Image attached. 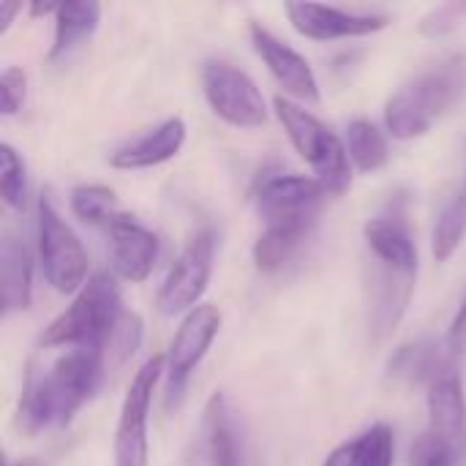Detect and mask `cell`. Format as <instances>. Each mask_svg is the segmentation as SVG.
I'll list each match as a JSON object with an SVG mask.
<instances>
[{"instance_id": "cell-1", "label": "cell", "mask_w": 466, "mask_h": 466, "mask_svg": "<svg viewBox=\"0 0 466 466\" xmlns=\"http://www.w3.org/2000/svg\"><path fill=\"white\" fill-rule=\"evenodd\" d=\"M106 358L93 350H66L46 366H30L16 407V423L35 437L63 429L96 396L104 380Z\"/></svg>"}, {"instance_id": "cell-2", "label": "cell", "mask_w": 466, "mask_h": 466, "mask_svg": "<svg viewBox=\"0 0 466 466\" xmlns=\"http://www.w3.org/2000/svg\"><path fill=\"white\" fill-rule=\"evenodd\" d=\"M466 60L451 57L401 85L385 104V128L393 139H418L464 96Z\"/></svg>"}, {"instance_id": "cell-3", "label": "cell", "mask_w": 466, "mask_h": 466, "mask_svg": "<svg viewBox=\"0 0 466 466\" xmlns=\"http://www.w3.org/2000/svg\"><path fill=\"white\" fill-rule=\"evenodd\" d=\"M120 289L109 273H93L87 284L76 292L74 303L49 322L41 336L44 350H93L104 352L123 319Z\"/></svg>"}, {"instance_id": "cell-4", "label": "cell", "mask_w": 466, "mask_h": 466, "mask_svg": "<svg viewBox=\"0 0 466 466\" xmlns=\"http://www.w3.org/2000/svg\"><path fill=\"white\" fill-rule=\"evenodd\" d=\"M273 106L292 147L314 169V177L328 188V194H344L352 186V161L336 131H330L314 112L287 96H276Z\"/></svg>"}, {"instance_id": "cell-5", "label": "cell", "mask_w": 466, "mask_h": 466, "mask_svg": "<svg viewBox=\"0 0 466 466\" xmlns=\"http://www.w3.org/2000/svg\"><path fill=\"white\" fill-rule=\"evenodd\" d=\"M38 262L49 287L60 295L79 292L87 284V251L76 232L57 213L52 194H41L38 199Z\"/></svg>"}, {"instance_id": "cell-6", "label": "cell", "mask_w": 466, "mask_h": 466, "mask_svg": "<svg viewBox=\"0 0 466 466\" xmlns=\"http://www.w3.org/2000/svg\"><path fill=\"white\" fill-rule=\"evenodd\" d=\"M194 466H254L251 442L240 412L224 390H216L199 420L194 440Z\"/></svg>"}, {"instance_id": "cell-7", "label": "cell", "mask_w": 466, "mask_h": 466, "mask_svg": "<svg viewBox=\"0 0 466 466\" xmlns=\"http://www.w3.org/2000/svg\"><path fill=\"white\" fill-rule=\"evenodd\" d=\"M167 374V355H153L142 363V369L134 374L123 407L120 420L115 431V448H112V466H147V415L153 404V393L158 380Z\"/></svg>"}, {"instance_id": "cell-8", "label": "cell", "mask_w": 466, "mask_h": 466, "mask_svg": "<svg viewBox=\"0 0 466 466\" xmlns=\"http://www.w3.org/2000/svg\"><path fill=\"white\" fill-rule=\"evenodd\" d=\"M202 90L218 120L235 128H262L268 123V106L257 82L224 60H208L202 66Z\"/></svg>"}, {"instance_id": "cell-9", "label": "cell", "mask_w": 466, "mask_h": 466, "mask_svg": "<svg viewBox=\"0 0 466 466\" xmlns=\"http://www.w3.org/2000/svg\"><path fill=\"white\" fill-rule=\"evenodd\" d=\"M221 311L218 306L210 303H199L194 311H188L177 328V333L172 336L169 352H167V410H177L191 374L197 371V366L205 360L208 350L213 347L218 330H221Z\"/></svg>"}, {"instance_id": "cell-10", "label": "cell", "mask_w": 466, "mask_h": 466, "mask_svg": "<svg viewBox=\"0 0 466 466\" xmlns=\"http://www.w3.org/2000/svg\"><path fill=\"white\" fill-rule=\"evenodd\" d=\"M213 254H216L213 229L194 232L191 240L186 243V248L180 251V257L175 259V265L169 268L161 289H158L156 306L161 314H167V317L188 314L199 306V300L210 284Z\"/></svg>"}, {"instance_id": "cell-11", "label": "cell", "mask_w": 466, "mask_h": 466, "mask_svg": "<svg viewBox=\"0 0 466 466\" xmlns=\"http://www.w3.org/2000/svg\"><path fill=\"white\" fill-rule=\"evenodd\" d=\"M284 11L292 27L311 41L360 38V35L385 30L390 22L385 14H363V11H347V8L319 5V3H287Z\"/></svg>"}, {"instance_id": "cell-12", "label": "cell", "mask_w": 466, "mask_h": 466, "mask_svg": "<svg viewBox=\"0 0 466 466\" xmlns=\"http://www.w3.org/2000/svg\"><path fill=\"white\" fill-rule=\"evenodd\" d=\"M251 44L262 63L268 66L270 76L281 85L287 98L303 101V104H319V82L311 68V63L287 41L273 35L259 22H251Z\"/></svg>"}, {"instance_id": "cell-13", "label": "cell", "mask_w": 466, "mask_h": 466, "mask_svg": "<svg viewBox=\"0 0 466 466\" xmlns=\"http://www.w3.org/2000/svg\"><path fill=\"white\" fill-rule=\"evenodd\" d=\"M328 197V188L317 177L306 175H270L265 177L254 191L257 213L265 218V224L284 221V218H300V216H317V208Z\"/></svg>"}, {"instance_id": "cell-14", "label": "cell", "mask_w": 466, "mask_h": 466, "mask_svg": "<svg viewBox=\"0 0 466 466\" xmlns=\"http://www.w3.org/2000/svg\"><path fill=\"white\" fill-rule=\"evenodd\" d=\"M109 262L112 270L131 284H142L158 259V238L134 216L120 213L109 227Z\"/></svg>"}, {"instance_id": "cell-15", "label": "cell", "mask_w": 466, "mask_h": 466, "mask_svg": "<svg viewBox=\"0 0 466 466\" xmlns=\"http://www.w3.org/2000/svg\"><path fill=\"white\" fill-rule=\"evenodd\" d=\"M429 431L440 437L466 466V399L461 380L448 369L429 388Z\"/></svg>"}, {"instance_id": "cell-16", "label": "cell", "mask_w": 466, "mask_h": 466, "mask_svg": "<svg viewBox=\"0 0 466 466\" xmlns=\"http://www.w3.org/2000/svg\"><path fill=\"white\" fill-rule=\"evenodd\" d=\"M363 238L374 262L418 273V246L401 208L390 205L388 213L369 218L363 227Z\"/></svg>"}, {"instance_id": "cell-17", "label": "cell", "mask_w": 466, "mask_h": 466, "mask_svg": "<svg viewBox=\"0 0 466 466\" xmlns=\"http://www.w3.org/2000/svg\"><path fill=\"white\" fill-rule=\"evenodd\" d=\"M186 134H188V128H186L183 117H167L156 128L120 145L117 150H112L109 164L115 169H150V167L167 164L183 150Z\"/></svg>"}, {"instance_id": "cell-18", "label": "cell", "mask_w": 466, "mask_h": 466, "mask_svg": "<svg viewBox=\"0 0 466 466\" xmlns=\"http://www.w3.org/2000/svg\"><path fill=\"white\" fill-rule=\"evenodd\" d=\"M0 300L5 317L27 311L33 300V257L14 235L0 243Z\"/></svg>"}, {"instance_id": "cell-19", "label": "cell", "mask_w": 466, "mask_h": 466, "mask_svg": "<svg viewBox=\"0 0 466 466\" xmlns=\"http://www.w3.org/2000/svg\"><path fill=\"white\" fill-rule=\"evenodd\" d=\"M445 371H448L445 350L431 339H420L399 347L388 363V380L404 388H418V385L431 388Z\"/></svg>"}, {"instance_id": "cell-20", "label": "cell", "mask_w": 466, "mask_h": 466, "mask_svg": "<svg viewBox=\"0 0 466 466\" xmlns=\"http://www.w3.org/2000/svg\"><path fill=\"white\" fill-rule=\"evenodd\" d=\"M314 221H317V216H300V218H284V221L268 224L265 232L254 243V251H251L254 265L262 273L281 270L295 257V251L303 246V240L309 238Z\"/></svg>"}, {"instance_id": "cell-21", "label": "cell", "mask_w": 466, "mask_h": 466, "mask_svg": "<svg viewBox=\"0 0 466 466\" xmlns=\"http://www.w3.org/2000/svg\"><path fill=\"white\" fill-rule=\"evenodd\" d=\"M101 22V5L96 0H74L60 3L55 14V41L49 49V60H57L74 52L82 41H87Z\"/></svg>"}, {"instance_id": "cell-22", "label": "cell", "mask_w": 466, "mask_h": 466, "mask_svg": "<svg viewBox=\"0 0 466 466\" xmlns=\"http://www.w3.org/2000/svg\"><path fill=\"white\" fill-rule=\"evenodd\" d=\"M347 153H350V161L366 175L380 172L390 161L388 137L380 131V126H374L366 117H358V120L350 123V128H347Z\"/></svg>"}, {"instance_id": "cell-23", "label": "cell", "mask_w": 466, "mask_h": 466, "mask_svg": "<svg viewBox=\"0 0 466 466\" xmlns=\"http://www.w3.org/2000/svg\"><path fill=\"white\" fill-rule=\"evenodd\" d=\"M466 238V186L461 191H456L448 202H445V208H442V213H440V218H437V227H434V235H431V254H434V259L437 262H448L456 251H459V246L464 243Z\"/></svg>"}, {"instance_id": "cell-24", "label": "cell", "mask_w": 466, "mask_h": 466, "mask_svg": "<svg viewBox=\"0 0 466 466\" xmlns=\"http://www.w3.org/2000/svg\"><path fill=\"white\" fill-rule=\"evenodd\" d=\"M68 205H71V213L90 227H109L120 216L115 191L106 186H96V183L76 186L68 194Z\"/></svg>"}, {"instance_id": "cell-25", "label": "cell", "mask_w": 466, "mask_h": 466, "mask_svg": "<svg viewBox=\"0 0 466 466\" xmlns=\"http://www.w3.org/2000/svg\"><path fill=\"white\" fill-rule=\"evenodd\" d=\"M0 197L11 210H22L27 202V167L8 142L0 145Z\"/></svg>"}, {"instance_id": "cell-26", "label": "cell", "mask_w": 466, "mask_h": 466, "mask_svg": "<svg viewBox=\"0 0 466 466\" xmlns=\"http://www.w3.org/2000/svg\"><path fill=\"white\" fill-rule=\"evenodd\" d=\"M355 448H358V466H393V456H396L393 429L377 423L363 437L355 440Z\"/></svg>"}, {"instance_id": "cell-27", "label": "cell", "mask_w": 466, "mask_h": 466, "mask_svg": "<svg viewBox=\"0 0 466 466\" xmlns=\"http://www.w3.org/2000/svg\"><path fill=\"white\" fill-rule=\"evenodd\" d=\"M410 466H461L456 453L440 440L434 437L429 429L412 442L410 448Z\"/></svg>"}, {"instance_id": "cell-28", "label": "cell", "mask_w": 466, "mask_h": 466, "mask_svg": "<svg viewBox=\"0 0 466 466\" xmlns=\"http://www.w3.org/2000/svg\"><path fill=\"white\" fill-rule=\"evenodd\" d=\"M139 341H142V319L137 314H123L109 347H106V355L104 358H112L115 363H123L128 360L137 350H139Z\"/></svg>"}, {"instance_id": "cell-29", "label": "cell", "mask_w": 466, "mask_h": 466, "mask_svg": "<svg viewBox=\"0 0 466 466\" xmlns=\"http://www.w3.org/2000/svg\"><path fill=\"white\" fill-rule=\"evenodd\" d=\"M466 19V3H445V5H437L431 14L423 16L420 22V33L429 35V38H442V35H451L453 30H459Z\"/></svg>"}, {"instance_id": "cell-30", "label": "cell", "mask_w": 466, "mask_h": 466, "mask_svg": "<svg viewBox=\"0 0 466 466\" xmlns=\"http://www.w3.org/2000/svg\"><path fill=\"white\" fill-rule=\"evenodd\" d=\"M25 93H27V76L22 68L16 66H8L3 74H0V112L5 117L16 115L25 104Z\"/></svg>"}, {"instance_id": "cell-31", "label": "cell", "mask_w": 466, "mask_h": 466, "mask_svg": "<svg viewBox=\"0 0 466 466\" xmlns=\"http://www.w3.org/2000/svg\"><path fill=\"white\" fill-rule=\"evenodd\" d=\"M445 350L451 358H459V355H466V298L464 303L459 306L453 322H451V330L445 336Z\"/></svg>"}, {"instance_id": "cell-32", "label": "cell", "mask_w": 466, "mask_h": 466, "mask_svg": "<svg viewBox=\"0 0 466 466\" xmlns=\"http://www.w3.org/2000/svg\"><path fill=\"white\" fill-rule=\"evenodd\" d=\"M322 466H358V448H355V440L352 442H344L339 448H333L328 453V459L322 461Z\"/></svg>"}, {"instance_id": "cell-33", "label": "cell", "mask_w": 466, "mask_h": 466, "mask_svg": "<svg viewBox=\"0 0 466 466\" xmlns=\"http://www.w3.org/2000/svg\"><path fill=\"white\" fill-rule=\"evenodd\" d=\"M19 11H22V3H16V0H3L0 3V35L8 33V27L14 25V16Z\"/></svg>"}, {"instance_id": "cell-34", "label": "cell", "mask_w": 466, "mask_h": 466, "mask_svg": "<svg viewBox=\"0 0 466 466\" xmlns=\"http://www.w3.org/2000/svg\"><path fill=\"white\" fill-rule=\"evenodd\" d=\"M30 16H46V14H57L60 3H30Z\"/></svg>"}, {"instance_id": "cell-35", "label": "cell", "mask_w": 466, "mask_h": 466, "mask_svg": "<svg viewBox=\"0 0 466 466\" xmlns=\"http://www.w3.org/2000/svg\"><path fill=\"white\" fill-rule=\"evenodd\" d=\"M5 466H33L30 461H16V464H5Z\"/></svg>"}]
</instances>
